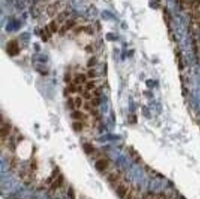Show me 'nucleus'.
Instances as JSON below:
<instances>
[{
    "label": "nucleus",
    "mask_w": 200,
    "mask_h": 199,
    "mask_svg": "<svg viewBox=\"0 0 200 199\" xmlns=\"http://www.w3.org/2000/svg\"><path fill=\"white\" fill-rule=\"evenodd\" d=\"M7 52L9 55H17L20 53V49L18 46L17 41H10L7 45Z\"/></svg>",
    "instance_id": "1"
},
{
    "label": "nucleus",
    "mask_w": 200,
    "mask_h": 199,
    "mask_svg": "<svg viewBox=\"0 0 200 199\" xmlns=\"http://www.w3.org/2000/svg\"><path fill=\"white\" fill-rule=\"evenodd\" d=\"M128 193V187L126 186L124 183H121L120 185H118L116 189V194L118 195V197L120 199H124L125 197V195Z\"/></svg>",
    "instance_id": "2"
},
{
    "label": "nucleus",
    "mask_w": 200,
    "mask_h": 199,
    "mask_svg": "<svg viewBox=\"0 0 200 199\" xmlns=\"http://www.w3.org/2000/svg\"><path fill=\"white\" fill-rule=\"evenodd\" d=\"M109 165V162L107 159H100L99 160H97L95 163V168L97 170L99 171H103L107 169V167Z\"/></svg>",
    "instance_id": "3"
},
{
    "label": "nucleus",
    "mask_w": 200,
    "mask_h": 199,
    "mask_svg": "<svg viewBox=\"0 0 200 199\" xmlns=\"http://www.w3.org/2000/svg\"><path fill=\"white\" fill-rule=\"evenodd\" d=\"M10 129H11V127H10L9 124H6L5 125H3V126L1 127V131H0V133H1V137H8L9 135V133H10Z\"/></svg>",
    "instance_id": "4"
},
{
    "label": "nucleus",
    "mask_w": 200,
    "mask_h": 199,
    "mask_svg": "<svg viewBox=\"0 0 200 199\" xmlns=\"http://www.w3.org/2000/svg\"><path fill=\"white\" fill-rule=\"evenodd\" d=\"M86 80H87V78H86V76H85V75L84 74H79L75 78V79H74V82H75V84H79V83H85L86 82Z\"/></svg>",
    "instance_id": "5"
},
{
    "label": "nucleus",
    "mask_w": 200,
    "mask_h": 199,
    "mask_svg": "<svg viewBox=\"0 0 200 199\" xmlns=\"http://www.w3.org/2000/svg\"><path fill=\"white\" fill-rule=\"evenodd\" d=\"M84 114L80 111H74V112L71 113V117L75 120H80V119H83Z\"/></svg>",
    "instance_id": "6"
},
{
    "label": "nucleus",
    "mask_w": 200,
    "mask_h": 199,
    "mask_svg": "<svg viewBox=\"0 0 200 199\" xmlns=\"http://www.w3.org/2000/svg\"><path fill=\"white\" fill-rule=\"evenodd\" d=\"M72 128H73V130L76 131V132H80V131L83 129V124H82V123H80V122H74V123L72 124Z\"/></svg>",
    "instance_id": "7"
},
{
    "label": "nucleus",
    "mask_w": 200,
    "mask_h": 199,
    "mask_svg": "<svg viewBox=\"0 0 200 199\" xmlns=\"http://www.w3.org/2000/svg\"><path fill=\"white\" fill-rule=\"evenodd\" d=\"M55 12H56V8H55V6H54V5H50L47 8V14H48L49 17H54L55 15Z\"/></svg>",
    "instance_id": "8"
},
{
    "label": "nucleus",
    "mask_w": 200,
    "mask_h": 199,
    "mask_svg": "<svg viewBox=\"0 0 200 199\" xmlns=\"http://www.w3.org/2000/svg\"><path fill=\"white\" fill-rule=\"evenodd\" d=\"M119 179V174L117 172H113L108 176V181L111 182H115Z\"/></svg>",
    "instance_id": "9"
},
{
    "label": "nucleus",
    "mask_w": 200,
    "mask_h": 199,
    "mask_svg": "<svg viewBox=\"0 0 200 199\" xmlns=\"http://www.w3.org/2000/svg\"><path fill=\"white\" fill-rule=\"evenodd\" d=\"M83 148H84V151L87 154H90L94 151V148H93V146L90 145V144H85V145L83 146Z\"/></svg>",
    "instance_id": "10"
},
{
    "label": "nucleus",
    "mask_w": 200,
    "mask_h": 199,
    "mask_svg": "<svg viewBox=\"0 0 200 199\" xmlns=\"http://www.w3.org/2000/svg\"><path fill=\"white\" fill-rule=\"evenodd\" d=\"M49 28L51 29V30L53 31V32H56L57 30H58V26H57V24H56V22L54 20L51 21L50 23H49Z\"/></svg>",
    "instance_id": "11"
},
{
    "label": "nucleus",
    "mask_w": 200,
    "mask_h": 199,
    "mask_svg": "<svg viewBox=\"0 0 200 199\" xmlns=\"http://www.w3.org/2000/svg\"><path fill=\"white\" fill-rule=\"evenodd\" d=\"M67 195L69 199H76V193L75 190L73 189V187H69L68 191H67Z\"/></svg>",
    "instance_id": "12"
},
{
    "label": "nucleus",
    "mask_w": 200,
    "mask_h": 199,
    "mask_svg": "<svg viewBox=\"0 0 200 199\" xmlns=\"http://www.w3.org/2000/svg\"><path fill=\"white\" fill-rule=\"evenodd\" d=\"M55 182L58 185V187L62 186L63 182H64V175L63 174H59L58 176L56 177V179H55Z\"/></svg>",
    "instance_id": "13"
},
{
    "label": "nucleus",
    "mask_w": 200,
    "mask_h": 199,
    "mask_svg": "<svg viewBox=\"0 0 200 199\" xmlns=\"http://www.w3.org/2000/svg\"><path fill=\"white\" fill-rule=\"evenodd\" d=\"M67 105H68L69 109H71V110H74V108L76 107L75 100H73V98H68V100H67Z\"/></svg>",
    "instance_id": "14"
},
{
    "label": "nucleus",
    "mask_w": 200,
    "mask_h": 199,
    "mask_svg": "<svg viewBox=\"0 0 200 199\" xmlns=\"http://www.w3.org/2000/svg\"><path fill=\"white\" fill-rule=\"evenodd\" d=\"M90 103H91L92 107H98L100 103V100L99 98H93L90 101Z\"/></svg>",
    "instance_id": "15"
},
{
    "label": "nucleus",
    "mask_w": 200,
    "mask_h": 199,
    "mask_svg": "<svg viewBox=\"0 0 200 199\" xmlns=\"http://www.w3.org/2000/svg\"><path fill=\"white\" fill-rule=\"evenodd\" d=\"M86 89L88 90H94L95 89V83L93 81H89L86 83Z\"/></svg>",
    "instance_id": "16"
},
{
    "label": "nucleus",
    "mask_w": 200,
    "mask_h": 199,
    "mask_svg": "<svg viewBox=\"0 0 200 199\" xmlns=\"http://www.w3.org/2000/svg\"><path fill=\"white\" fill-rule=\"evenodd\" d=\"M66 28H67V30H69L71 29V28H73L74 26H75V21L72 20H69L67 21V23H66Z\"/></svg>",
    "instance_id": "17"
},
{
    "label": "nucleus",
    "mask_w": 200,
    "mask_h": 199,
    "mask_svg": "<svg viewBox=\"0 0 200 199\" xmlns=\"http://www.w3.org/2000/svg\"><path fill=\"white\" fill-rule=\"evenodd\" d=\"M75 105L77 108H80L82 106V99L80 97H77L75 99Z\"/></svg>",
    "instance_id": "18"
},
{
    "label": "nucleus",
    "mask_w": 200,
    "mask_h": 199,
    "mask_svg": "<svg viewBox=\"0 0 200 199\" xmlns=\"http://www.w3.org/2000/svg\"><path fill=\"white\" fill-rule=\"evenodd\" d=\"M67 90H68V91H69V93H75V92H77V88L75 87L74 84L69 85L68 88H67Z\"/></svg>",
    "instance_id": "19"
},
{
    "label": "nucleus",
    "mask_w": 200,
    "mask_h": 199,
    "mask_svg": "<svg viewBox=\"0 0 200 199\" xmlns=\"http://www.w3.org/2000/svg\"><path fill=\"white\" fill-rule=\"evenodd\" d=\"M96 64V58L95 57H91L89 61H88V64L87 66H89V67H90V66H93L94 65Z\"/></svg>",
    "instance_id": "20"
},
{
    "label": "nucleus",
    "mask_w": 200,
    "mask_h": 199,
    "mask_svg": "<svg viewBox=\"0 0 200 199\" xmlns=\"http://www.w3.org/2000/svg\"><path fill=\"white\" fill-rule=\"evenodd\" d=\"M44 30H45V32H46V36L47 37H52V30H51V29L49 28V26H46L45 28H44Z\"/></svg>",
    "instance_id": "21"
},
{
    "label": "nucleus",
    "mask_w": 200,
    "mask_h": 199,
    "mask_svg": "<svg viewBox=\"0 0 200 199\" xmlns=\"http://www.w3.org/2000/svg\"><path fill=\"white\" fill-rule=\"evenodd\" d=\"M84 110H86V111H91V107L92 105L91 103H90V102H88V101H86L85 103H84Z\"/></svg>",
    "instance_id": "22"
},
{
    "label": "nucleus",
    "mask_w": 200,
    "mask_h": 199,
    "mask_svg": "<svg viewBox=\"0 0 200 199\" xmlns=\"http://www.w3.org/2000/svg\"><path fill=\"white\" fill-rule=\"evenodd\" d=\"M82 96H83L84 99H86V100H90V97H91L90 93L88 90L87 91H83V92H82Z\"/></svg>",
    "instance_id": "23"
},
{
    "label": "nucleus",
    "mask_w": 200,
    "mask_h": 199,
    "mask_svg": "<svg viewBox=\"0 0 200 199\" xmlns=\"http://www.w3.org/2000/svg\"><path fill=\"white\" fill-rule=\"evenodd\" d=\"M64 80H65V82L66 83H69L71 80V75L69 74V73H67V74L65 75V77H64Z\"/></svg>",
    "instance_id": "24"
},
{
    "label": "nucleus",
    "mask_w": 200,
    "mask_h": 199,
    "mask_svg": "<svg viewBox=\"0 0 200 199\" xmlns=\"http://www.w3.org/2000/svg\"><path fill=\"white\" fill-rule=\"evenodd\" d=\"M133 190H130L128 191V193H127V195H125V197L124 199H133Z\"/></svg>",
    "instance_id": "25"
},
{
    "label": "nucleus",
    "mask_w": 200,
    "mask_h": 199,
    "mask_svg": "<svg viewBox=\"0 0 200 199\" xmlns=\"http://www.w3.org/2000/svg\"><path fill=\"white\" fill-rule=\"evenodd\" d=\"M88 76H89V78H94L96 76V72L94 69H90V70H89V72H88Z\"/></svg>",
    "instance_id": "26"
},
{
    "label": "nucleus",
    "mask_w": 200,
    "mask_h": 199,
    "mask_svg": "<svg viewBox=\"0 0 200 199\" xmlns=\"http://www.w3.org/2000/svg\"><path fill=\"white\" fill-rule=\"evenodd\" d=\"M100 92H101L100 89H95V90H93V94H94L95 96H100Z\"/></svg>",
    "instance_id": "27"
},
{
    "label": "nucleus",
    "mask_w": 200,
    "mask_h": 199,
    "mask_svg": "<svg viewBox=\"0 0 200 199\" xmlns=\"http://www.w3.org/2000/svg\"><path fill=\"white\" fill-rule=\"evenodd\" d=\"M84 30H85L86 32L89 33V34H91L92 33V30H91V28H90V26H88V27H84Z\"/></svg>",
    "instance_id": "28"
},
{
    "label": "nucleus",
    "mask_w": 200,
    "mask_h": 199,
    "mask_svg": "<svg viewBox=\"0 0 200 199\" xmlns=\"http://www.w3.org/2000/svg\"><path fill=\"white\" fill-rule=\"evenodd\" d=\"M66 30H67V28H66V26H63V27H61L60 30H59V34H60V35H63L64 33L66 32Z\"/></svg>",
    "instance_id": "29"
},
{
    "label": "nucleus",
    "mask_w": 200,
    "mask_h": 199,
    "mask_svg": "<svg viewBox=\"0 0 200 199\" xmlns=\"http://www.w3.org/2000/svg\"><path fill=\"white\" fill-rule=\"evenodd\" d=\"M30 167H31V169H32V170H35V169L37 168V166H36V162H35V161L31 162V164H30Z\"/></svg>",
    "instance_id": "30"
},
{
    "label": "nucleus",
    "mask_w": 200,
    "mask_h": 199,
    "mask_svg": "<svg viewBox=\"0 0 200 199\" xmlns=\"http://www.w3.org/2000/svg\"><path fill=\"white\" fill-rule=\"evenodd\" d=\"M41 37L42 38V40H43L44 41H47V38L45 37V34H44V32H43V31H42V33H41Z\"/></svg>",
    "instance_id": "31"
},
{
    "label": "nucleus",
    "mask_w": 200,
    "mask_h": 199,
    "mask_svg": "<svg viewBox=\"0 0 200 199\" xmlns=\"http://www.w3.org/2000/svg\"><path fill=\"white\" fill-rule=\"evenodd\" d=\"M77 91H78V92H83V91H82V87H81V86H79V87L77 88Z\"/></svg>",
    "instance_id": "32"
},
{
    "label": "nucleus",
    "mask_w": 200,
    "mask_h": 199,
    "mask_svg": "<svg viewBox=\"0 0 200 199\" xmlns=\"http://www.w3.org/2000/svg\"><path fill=\"white\" fill-rule=\"evenodd\" d=\"M98 112H97V111H95V110H91V114L92 115H96Z\"/></svg>",
    "instance_id": "33"
},
{
    "label": "nucleus",
    "mask_w": 200,
    "mask_h": 199,
    "mask_svg": "<svg viewBox=\"0 0 200 199\" xmlns=\"http://www.w3.org/2000/svg\"><path fill=\"white\" fill-rule=\"evenodd\" d=\"M152 199H160L159 197H154V198H152Z\"/></svg>",
    "instance_id": "34"
},
{
    "label": "nucleus",
    "mask_w": 200,
    "mask_h": 199,
    "mask_svg": "<svg viewBox=\"0 0 200 199\" xmlns=\"http://www.w3.org/2000/svg\"><path fill=\"white\" fill-rule=\"evenodd\" d=\"M133 199H138V198H137V197H134V198H133Z\"/></svg>",
    "instance_id": "35"
},
{
    "label": "nucleus",
    "mask_w": 200,
    "mask_h": 199,
    "mask_svg": "<svg viewBox=\"0 0 200 199\" xmlns=\"http://www.w3.org/2000/svg\"><path fill=\"white\" fill-rule=\"evenodd\" d=\"M163 199H167V198H163Z\"/></svg>",
    "instance_id": "36"
}]
</instances>
